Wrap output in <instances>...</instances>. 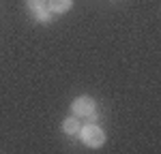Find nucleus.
I'll use <instances>...</instances> for the list:
<instances>
[{
	"label": "nucleus",
	"instance_id": "39448f33",
	"mask_svg": "<svg viewBox=\"0 0 161 154\" xmlns=\"http://www.w3.org/2000/svg\"><path fill=\"white\" fill-rule=\"evenodd\" d=\"M80 128H82V124H80V120L75 116H69V118L62 120V133L69 135V137H75L80 133Z\"/></svg>",
	"mask_w": 161,
	"mask_h": 154
},
{
	"label": "nucleus",
	"instance_id": "f257e3e1",
	"mask_svg": "<svg viewBox=\"0 0 161 154\" xmlns=\"http://www.w3.org/2000/svg\"><path fill=\"white\" fill-rule=\"evenodd\" d=\"M71 114L75 118H86L88 122H92L97 118V103L92 96H77L73 103H71Z\"/></svg>",
	"mask_w": 161,
	"mask_h": 154
},
{
	"label": "nucleus",
	"instance_id": "20e7f679",
	"mask_svg": "<svg viewBox=\"0 0 161 154\" xmlns=\"http://www.w3.org/2000/svg\"><path fill=\"white\" fill-rule=\"evenodd\" d=\"M73 0H47V9L54 15H64L67 11H71Z\"/></svg>",
	"mask_w": 161,
	"mask_h": 154
},
{
	"label": "nucleus",
	"instance_id": "7ed1b4c3",
	"mask_svg": "<svg viewBox=\"0 0 161 154\" xmlns=\"http://www.w3.org/2000/svg\"><path fill=\"white\" fill-rule=\"evenodd\" d=\"M26 9L39 24H50L54 13L47 9V0H26Z\"/></svg>",
	"mask_w": 161,
	"mask_h": 154
},
{
	"label": "nucleus",
	"instance_id": "f03ea898",
	"mask_svg": "<svg viewBox=\"0 0 161 154\" xmlns=\"http://www.w3.org/2000/svg\"><path fill=\"white\" fill-rule=\"evenodd\" d=\"M80 139L86 143L88 148H101L103 143H105V133H103V128L99 124H92V122H88L86 126L80 128Z\"/></svg>",
	"mask_w": 161,
	"mask_h": 154
}]
</instances>
